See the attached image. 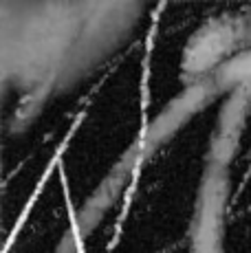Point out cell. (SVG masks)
<instances>
[{"mask_svg":"<svg viewBox=\"0 0 251 253\" xmlns=\"http://www.w3.org/2000/svg\"><path fill=\"white\" fill-rule=\"evenodd\" d=\"M238 29L234 24L220 20L214 24H207L203 31H199L190 42V48L185 51V60H183V69L201 73L209 66L216 64L220 55L231 46Z\"/></svg>","mask_w":251,"mask_h":253,"instance_id":"cell-1","label":"cell"},{"mask_svg":"<svg viewBox=\"0 0 251 253\" xmlns=\"http://www.w3.org/2000/svg\"><path fill=\"white\" fill-rule=\"evenodd\" d=\"M209 97V88L207 86H194V88L185 90L178 99H174L161 115L154 119V124L148 130V139L150 141H161L174 134V130L181 124H185L192 117L196 108H201Z\"/></svg>","mask_w":251,"mask_h":253,"instance_id":"cell-2","label":"cell"}]
</instances>
